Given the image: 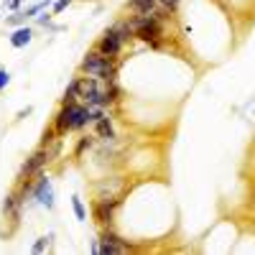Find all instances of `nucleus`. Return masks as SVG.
<instances>
[{
  "label": "nucleus",
  "instance_id": "obj_5",
  "mask_svg": "<svg viewBox=\"0 0 255 255\" xmlns=\"http://www.w3.org/2000/svg\"><path fill=\"white\" fill-rule=\"evenodd\" d=\"M118 204H120V197H113V199H97L95 207H92V215H95L97 225L110 227V225H113V212H115Z\"/></svg>",
  "mask_w": 255,
  "mask_h": 255
},
{
  "label": "nucleus",
  "instance_id": "obj_17",
  "mask_svg": "<svg viewBox=\"0 0 255 255\" xmlns=\"http://www.w3.org/2000/svg\"><path fill=\"white\" fill-rule=\"evenodd\" d=\"M46 248H49V240H46V238H38V240L33 243V248H31V250H33V253H44Z\"/></svg>",
  "mask_w": 255,
  "mask_h": 255
},
{
  "label": "nucleus",
  "instance_id": "obj_12",
  "mask_svg": "<svg viewBox=\"0 0 255 255\" xmlns=\"http://www.w3.org/2000/svg\"><path fill=\"white\" fill-rule=\"evenodd\" d=\"M72 209H74L77 220H87V209H84V204H82L79 197H72Z\"/></svg>",
  "mask_w": 255,
  "mask_h": 255
},
{
  "label": "nucleus",
  "instance_id": "obj_1",
  "mask_svg": "<svg viewBox=\"0 0 255 255\" xmlns=\"http://www.w3.org/2000/svg\"><path fill=\"white\" fill-rule=\"evenodd\" d=\"M90 123V108L84 102H69V105H61V110L56 115V135L64 138L69 130H82L84 125Z\"/></svg>",
  "mask_w": 255,
  "mask_h": 255
},
{
  "label": "nucleus",
  "instance_id": "obj_4",
  "mask_svg": "<svg viewBox=\"0 0 255 255\" xmlns=\"http://www.w3.org/2000/svg\"><path fill=\"white\" fill-rule=\"evenodd\" d=\"M36 184H31V199H36L38 204H44L46 209L54 207V189H51V179L44 174H36Z\"/></svg>",
  "mask_w": 255,
  "mask_h": 255
},
{
  "label": "nucleus",
  "instance_id": "obj_10",
  "mask_svg": "<svg viewBox=\"0 0 255 255\" xmlns=\"http://www.w3.org/2000/svg\"><path fill=\"white\" fill-rule=\"evenodd\" d=\"M69 102H79V77L69 82L67 92H64V97H61V105H69Z\"/></svg>",
  "mask_w": 255,
  "mask_h": 255
},
{
  "label": "nucleus",
  "instance_id": "obj_9",
  "mask_svg": "<svg viewBox=\"0 0 255 255\" xmlns=\"http://www.w3.org/2000/svg\"><path fill=\"white\" fill-rule=\"evenodd\" d=\"M31 28L28 26H23V28H18L13 36H10V44L15 46V49H20V46H26V44H31Z\"/></svg>",
  "mask_w": 255,
  "mask_h": 255
},
{
  "label": "nucleus",
  "instance_id": "obj_8",
  "mask_svg": "<svg viewBox=\"0 0 255 255\" xmlns=\"http://www.w3.org/2000/svg\"><path fill=\"white\" fill-rule=\"evenodd\" d=\"M128 8H130L133 13H138V15H148V13H153L158 8V0H130Z\"/></svg>",
  "mask_w": 255,
  "mask_h": 255
},
{
  "label": "nucleus",
  "instance_id": "obj_7",
  "mask_svg": "<svg viewBox=\"0 0 255 255\" xmlns=\"http://www.w3.org/2000/svg\"><path fill=\"white\" fill-rule=\"evenodd\" d=\"M20 207H23V199L18 197V191H10V194L5 197V202H3V212H5L8 217H13V222H18Z\"/></svg>",
  "mask_w": 255,
  "mask_h": 255
},
{
  "label": "nucleus",
  "instance_id": "obj_21",
  "mask_svg": "<svg viewBox=\"0 0 255 255\" xmlns=\"http://www.w3.org/2000/svg\"><path fill=\"white\" fill-rule=\"evenodd\" d=\"M20 3H23V0H8V3H5V5H8V8H13V10H15V8H18V5H20Z\"/></svg>",
  "mask_w": 255,
  "mask_h": 255
},
{
  "label": "nucleus",
  "instance_id": "obj_6",
  "mask_svg": "<svg viewBox=\"0 0 255 255\" xmlns=\"http://www.w3.org/2000/svg\"><path fill=\"white\" fill-rule=\"evenodd\" d=\"M120 49H123V41H120V36L113 28H108L102 33V38L97 41V51H102L105 56H110V59H115L120 54Z\"/></svg>",
  "mask_w": 255,
  "mask_h": 255
},
{
  "label": "nucleus",
  "instance_id": "obj_19",
  "mask_svg": "<svg viewBox=\"0 0 255 255\" xmlns=\"http://www.w3.org/2000/svg\"><path fill=\"white\" fill-rule=\"evenodd\" d=\"M23 20H26V13H15V15L8 18V23L10 26H18V23H23Z\"/></svg>",
  "mask_w": 255,
  "mask_h": 255
},
{
  "label": "nucleus",
  "instance_id": "obj_3",
  "mask_svg": "<svg viewBox=\"0 0 255 255\" xmlns=\"http://www.w3.org/2000/svg\"><path fill=\"white\" fill-rule=\"evenodd\" d=\"M54 158H51V153H49V148L46 145H41L38 151H33L28 158H26V163L20 166V171H18V181H26V179H31V176H36V174H41V168H44L46 163H51Z\"/></svg>",
  "mask_w": 255,
  "mask_h": 255
},
{
  "label": "nucleus",
  "instance_id": "obj_14",
  "mask_svg": "<svg viewBox=\"0 0 255 255\" xmlns=\"http://www.w3.org/2000/svg\"><path fill=\"white\" fill-rule=\"evenodd\" d=\"M46 5H49V0H41V3H36V5H31V8H28V10H23V13H26V18H31V15H38V13H41V10H44Z\"/></svg>",
  "mask_w": 255,
  "mask_h": 255
},
{
  "label": "nucleus",
  "instance_id": "obj_2",
  "mask_svg": "<svg viewBox=\"0 0 255 255\" xmlns=\"http://www.w3.org/2000/svg\"><path fill=\"white\" fill-rule=\"evenodd\" d=\"M82 72H87L90 77H97L102 82H115V77H118L115 61L110 56H105L102 51H97V49L87 51V56L82 59Z\"/></svg>",
  "mask_w": 255,
  "mask_h": 255
},
{
  "label": "nucleus",
  "instance_id": "obj_11",
  "mask_svg": "<svg viewBox=\"0 0 255 255\" xmlns=\"http://www.w3.org/2000/svg\"><path fill=\"white\" fill-rule=\"evenodd\" d=\"M95 125H97V135H100V138H108V140H110V138H115L113 123H110V118H108V115H105L102 120H97Z\"/></svg>",
  "mask_w": 255,
  "mask_h": 255
},
{
  "label": "nucleus",
  "instance_id": "obj_15",
  "mask_svg": "<svg viewBox=\"0 0 255 255\" xmlns=\"http://www.w3.org/2000/svg\"><path fill=\"white\" fill-rule=\"evenodd\" d=\"M90 145H92V138H90V135H84V138H82V140L77 143V151H74V153H77V156H82V153L87 151Z\"/></svg>",
  "mask_w": 255,
  "mask_h": 255
},
{
  "label": "nucleus",
  "instance_id": "obj_13",
  "mask_svg": "<svg viewBox=\"0 0 255 255\" xmlns=\"http://www.w3.org/2000/svg\"><path fill=\"white\" fill-rule=\"evenodd\" d=\"M54 140H59L56 128H46V130H44V138H41V145H51Z\"/></svg>",
  "mask_w": 255,
  "mask_h": 255
},
{
  "label": "nucleus",
  "instance_id": "obj_16",
  "mask_svg": "<svg viewBox=\"0 0 255 255\" xmlns=\"http://www.w3.org/2000/svg\"><path fill=\"white\" fill-rule=\"evenodd\" d=\"M176 5H179V0H158V8H163L166 13L176 10Z\"/></svg>",
  "mask_w": 255,
  "mask_h": 255
},
{
  "label": "nucleus",
  "instance_id": "obj_22",
  "mask_svg": "<svg viewBox=\"0 0 255 255\" xmlns=\"http://www.w3.org/2000/svg\"><path fill=\"white\" fill-rule=\"evenodd\" d=\"M36 20H38V23H41V26H46V23H49V15H46V13H44V15H38V18H36Z\"/></svg>",
  "mask_w": 255,
  "mask_h": 255
},
{
  "label": "nucleus",
  "instance_id": "obj_20",
  "mask_svg": "<svg viewBox=\"0 0 255 255\" xmlns=\"http://www.w3.org/2000/svg\"><path fill=\"white\" fill-rule=\"evenodd\" d=\"M72 3V0H56V3H54V13H61L64 8H67Z\"/></svg>",
  "mask_w": 255,
  "mask_h": 255
},
{
  "label": "nucleus",
  "instance_id": "obj_18",
  "mask_svg": "<svg viewBox=\"0 0 255 255\" xmlns=\"http://www.w3.org/2000/svg\"><path fill=\"white\" fill-rule=\"evenodd\" d=\"M8 82H10V74H8L5 69H0V92L8 87Z\"/></svg>",
  "mask_w": 255,
  "mask_h": 255
}]
</instances>
